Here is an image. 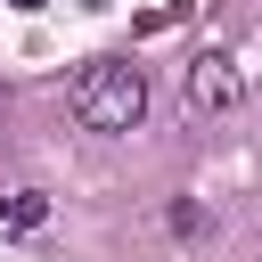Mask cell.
<instances>
[{"label":"cell","mask_w":262,"mask_h":262,"mask_svg":"<svg viewBox=\"0 0 262 262\" xmlns=\"http://www.w3.org/2000/svg\"><path fill=\"white\" fill-rule=\"evenodd\" d=\"M205 229H213V213H205V205H188V196H180V205H172V237H205Z\"/></svg>","instance_id":"obj_4"},{"label":"cell","mask_w":262,"mask_h":262,"mask_svg":"<svg viewBox=\"0 0 262 262\" xmlns=\"http://www.w3.org/2000/svg\"><path fill=\"white\" fill-rule=\"evenodd\" d=\"M8 8H41V0H8Z\"/></svg>","instance_id":"obj_5"},{"label":"cell","mask_w":262,"mask_h":262,"mask_svg":"<svg viewBox=\"0 0 262 262\" xmlns=\"http://www.w3.org/2000/svg\"><path fill=\"white\" fill-rule=\"evenodd\" d=\"M237 57H221V49H205L196 66H188V82H180V98H188V115H229L237 106Z\"/></svg>","instance_id":"obj_2"},{"label":"cell","mask_w":262,"mask_h":262,"mask_svg":"<svg viewBox=\"0 0 262 262\" xmlns=\"http://www.w3.org/2000/svg\"><path fill=\"white\" fill-rule=\"evenodd\" d=\"M8 221H16V229H41V221H49V196L16 188V196H8Z\"/></svg>","instance_id":"obj_3"},{"label":"cell","mask_w":262,"mask_h":262,"mask_svg":"<svg viewBox=\"0 0 262 262\" xmlns=\"http://www.w3.org/2000/svg\"><path fill=\"white\" fill-rule=\"evenodd\" d=\"M66 106H74L82 131H139V115H147V74H139L131 57H90V66L66 82Z\"/></svg>","instance_id":"obj_1"}]
</instances>
